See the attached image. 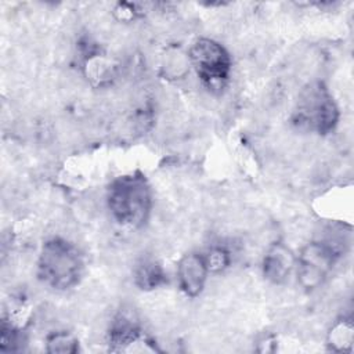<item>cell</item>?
<instances>
[{
	"label": "cell",
	"instance_id": "8fae6325",
	"mask_svg": "<svg viewBox=\"0 0 354 354\" xmlns=\"http://www.w3.org/2000/svg\"><path fill=\"white\" fill-rule=\"evenodd\" d=\"M163 73L171 79H180L184 77L188 73V69L191 65L188 54H183L178 50H170L165 54L163 57V64H162Z\"/></svg>",
	"mask_w": 354,
	"mask_h": 354
},
{
	"label": "cell",
	"instance_id": "7a4b0ae2",
	"mask_svg": "<svg viewBox=\"0 0 354 354\" xmlns=\"http://www.w3.org/2000/svg\"><path fill=\"white\" fill-rule=\"evenodd\" d=\"M37 272L46 285L59 290L69 289L82 278V254L69 241L59 236L51 238L41 248Z\"/></svg>",
	"mask_w": 354,
	"mask_h": 354
},
{
	"label": "cell",
	"instance_id": "277c9868",
	"mask_svg": "<svg viewBox=\"0 0 354 354\" xmlns=\"http://www.w3.org/2000/svg\"><path fill=\"white\" fill-rule=\"evenodd\" d=\"M339 256L340 250L337 243L332 239L307 243L296 259L297 281L300 286L306 290H314L322 286Z\"/></svg>",
	"mask_w": 354,
	"mask_h": 354
},
{
	"label": "cell",
	"instance_id": "ba28073f",
	"mask_svg": "<svg viewBox=\"0 0 354 354\" xmlns=\"http://www.w3.org/2000/svg\"><path fill=\"white\" fill-rule=\"evenodd\" d=\"M134 282L141 289H155L166 282V274L153 259H141L134 268Z\"/></svg>",
	"mask_w": 354,
	"mask_h": 354
},
{
	"label": "cell",
	"instance_id": "8992f818",
	"mask_svg": "<svg viewBox=\"0 0 354 354\" xmlns=\"http://www.w3.org/2000/svg\"><path fill=\"white\" fill-rule=\"evenodd\" d=\"M207 264L201 253H187L177 264V281L180 289L189 297H196L207 279Z\"/></svg>",
	"mask_w": 354,
	"mask_h": 354
},
{
	"label": "cell",
	"instance_id": "30bf717a",
	"mask_svg": "<svg viewBox=\"0 0 354 354\" xmlns=\"http://www.w3.org/2000/svg\"><path fill=\"white\" fill-rule=\"evenodd\" d=\"M77 339L66 330H55L46 339V351L57 354H72L79 350Z\"/></svg>",
	"mask_w": 354,
	"mask_h": 354
},
{
	"label": "cell",
	"instance_id": "5b68a950",
	"mask_svg": "<svg viewBox=\"0 0 354 354\" xmlns=\"http://www.w3.org/2000/svg\"><path fill=\"white\" fill-rule=\"evenodd\" d=\"M188 58L206 87L221 88L228 80L231 58L228 51L216 40L209 37L195 40L188 51Z\"/></svg>",
	"mask_w": 354,
	"mask_h": 354
},
{
	"label": "cell",
	"instance_id": "7c38bea8",
	"mask_svg": "<svg viewBox=\"0 0 354 354\" xmlns=\"http://www.w3.org/2000/svg\"><path fill=\"white\" fill-rule=\"evenodd\" d=\"M205 256L209 271L220 272L231 263V253L224 246H212Z\"/></svg>",
	"mask_w": 354,
	"mask_h": 354
},
{
	"label": "cell",
	"instance_id": "6da1fadb",
	"mask_svg": "<svg viewBox=\"0 0 354 354\" xmlns=\"http://www.w3.org/2000/svg\"><path fill=\"white\" fill-rule=\"evenodd\" d=\"M108 207L122 225L138 228L145 224L152 207L151 189L141 174L122 176L108 188Z\"/></svg>",
	"mask_w": 354,
	"mask_h": 354
},
{
	"label": "cell",
	"instance_id": "52a82bcc",
	"mask_svg": "<svg viewBox=\"0 0 354 354\" xmlns=\"http://www.w3.org/2000/svg\"><path fill=\"white\" fill-rule=\"evenodd\" d=\"M296 267V257L292 250L283 243H274L268 248L263 259V274L267 281L274 285L285 283L293 268Z\"/></svg>",
	"mask_w": 354,
	"mask_h": 354
},
{
	"label": "cell",
	"instance_id": "9c48e42d",
	"mask_svg": "<svg viewBox=\"0 0 354 354\" xmlns=\"http://www.w3.org/2000/svg\"><path fill=\"white\" fill-rule=\"evenodd\" d=\"M328 346L330 350L337 353H348L351 351L354 342V329L350 318L337 319L328 332Z\"/></svg>",
	"mask_w": 354,
	"mask_h": 354
},
{
	"label": "cell",
	"instance_id": "3957f363",
	"mask_svg": "<svg viewBox=\"0 0 354 354\" xmlns=\"http://www.w3.org/2000/svg\"><path fill=\"white\" fill-rule=\"evenodd\" d=\"M339 120V109L329 90L321 82L307 84L297 101L296 123L318 134H328Z\"/></svg>",
	"mask_w": 354,
	"mask_h": 354
}]
</instances>
